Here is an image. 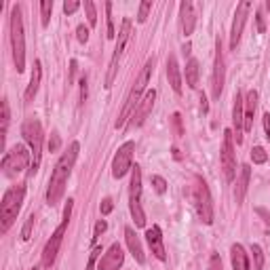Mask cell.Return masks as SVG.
<instances>
[{"label":"cell","instance_id":"7402d4cb","mask_svg":"<svg viewBox=\"0 0 270 270\" xmlns=\"http://www.w3.org/2000/svg\"><path fill=\"white\" fill-rule=\"evenodd\" d=\"M255 108H258V91L251 89L245 97V131H251L253 129V114H255Z\"/></svg>","mask_w":270,"mask_h":270},{"label":"cell","instance_id":"9c48e42d","mask_svg":"<svg viewBox=\"0 0 270 270\" xmlns=\"http://www.w3.org/2000/svg\"><path fill=\"white\" fill-rule=\"evenodd\" d=\"M28 165L32 167V152H28V148L21 144H15L2 158V169L6 175H17L28 169Z\"/></svg>","mask_w":270,"mask_h":270},{"label":"cell","instance_id":"ab89813d","mask_svg":"<svg viewBox=\"0 0 270 270\" xmlns=\"http://www.w3.org/2000/svg\"><path fill=\"white\" fill-rule=\"evenodd\" d=\"M209 270H222V260H220V255H217V253L211 255V260H209Z\"/></svg>","mask_w":270,"mask_h":270},{"label":"cell","instance_id":"681fc988","mask_svg":"<svg viewBox=\"0 0 270 270\" xmlns=\"http://www.w3.org/2000/svg\"><path fill=\"white\" fill-rule=\"evenodd\" d=\"M32 270H38V268H32Z\"/></svg>","mask_w":270,"mask_h":270},{"label":"cell","instance_id":"603a6c76","mask_svg":"<svg viewBox=\"0 0 270 270\" xmlns=\"http://www.w3.org/2000/svg\"><path fill=\"white\" fill-rule=\"evenodd\" d=\"M230 258H232V268L234 270H249V255L241 243H236L230 249Z\"/></svg>","mask_w":270,"mask_h":270},{"label":"cell","instance_id":"7a4b0ae2","mask_svg":"<svg viewBox=\"0 0 270 270\" xmlns=\"http://www.w3.org/2000/svg\"><path fill=\"white\" fill-rule=\"evenodd\" d=\"M152 70H154V57H150V59L146 61V66L141 68V72L137 76V80L133 82V87H131V91L129 95H127V99H125V106H123V110H120L118 114V120H116V129H123V127L127 125V120H129L133 116V112H135V108L139 106V101H141V93L146 91V87H148V82H150V76H152Z\"/></svg>","mask_w":270,"mask_h":270},{"label":"cell","instance_id":"f546056e","mask_svg":"<svg viewBox=\"0 0 270 270\" xmlns=\"http://www.w3.org/2000/svg\"><path fill=\"white\" fill-rule=\"evenodd\" d=\"M9 120H11L9 101L2 99V141H4V137H6V129H9Z\"/></svg>","mask_w":270,"mask_h":270},{"label":"cell","instance_id":"f35d334b","mask_svg":"<svg viewBox=\"0 0 270 270\" xmlns=\"http://www.w3.org/2000/svg\"><path fill=\"white\" fill-rule=\"evenodd\" d=\"M59 146H61L59 135L53 133V137H51V141H49V150H51V152H57V150H59Z\"/></svg>","mask_w":270,"mask_h":270},{"label":"cell","instance_id":"ac0fdd59","mask_svg":"<svg viewBox=\"0 0 270 270\" xmlns=\"http://www.w3.org/2000/svg\"><path fill=\"white\" fill-rule=\"evenodd\" d=\"M146 241H148V245H150L152 253L156 255V258H158L160 262H165V260H167V251H165V243H163V232H160V228H158V226L148 228V232H146Z\"/></svg>","mask_w":270,"mask_h":270},{"label":"cell","instance_id":"74e56055","mask_svg":"<svg viewBox=\"0 0 270 270\" xmlns=\"http://www.w3.org/2000/svg\"><path fill=\"white\" fill-rule=\"evenodd\" d=\"M76 38H78L80 42H87L89 40V28H85V25H78V28H76Z\"/></svg>","mask_w":270,"mask_h":270},{"label":"cell","instance_id":"83f0119b","mask_svg":"<svg viewBox=\"0 0 270 270\" xmlns=\"http://www.w3.org/2000/svg\"><path fill=\"white\" fill-rule=\"evenodd\" d=\"M251 160L255 165H264L266 160H268V154H266V150L262 146H255L253 150H251Z\"/></svg>","mask_w":270,"mask_h":270},{"label":"cell","instance_id":"d4e9b609","mask_svg":"<svg viewBox=\"0 0 270 270\" xmlns=\"http://www.w3.org/2000/svg\"><path fill=\"white\" fill-rule=\"evenodd\" d=\"M249 177H251V167L243 165L241 167V177H239V182H236V192H234L236 203H243V198H245L247 188H249Z\"/></svg>","mask_w":270,"mask_h":270},{"label":"cell","instance_id":"cb8c5ba5","mask_svg":"<svg viewBox=\"0 0 270 270\" xmlns=\"http://www.w3.org/2000/svg\"><path fill=\"white\" fill-rule=\"evenodd\" d=\"M40 76H42V66H40V61H34V70H32V78H30V85L28 89H25V101H32L34 99V95L38 91V87H40Z\"/></svg>","mask_w":270,"mask_h":270},{"label":"cell","instance_id":"e575fe53","mask_svg":"<svg viewBox=\"0 0 270 270\" xmlns=\"http://www.w3.org/2000/svg\"><path fill=\"white\" fill-rule=\"evenodd\" d=\"M34 220H36L34 213H32L28 220H25V226H23V230H21V239H23V241L30 239V232H32V226H34Z\"/></svg>","mask_w":270,"mask_h":270},{"label":"cell","instance_id":"bcb514c9","mask_svg":"<svg viewBox=\"0 0 270 270\" xmlns=\"http://www.w3.org/2000/svg\"><path fill=\"white\" fill-rule=\"evenodd\" d=\"M112 207H114V205H112V201H110V198H106V201L101 203V213H104V215H108V213H110V211H112Z\"/></svg>","mask_w":270,"mask_h":270},{"label":"cell","instance_id":"7dc6e473","mask_svg":"<svg viewBox=\"0 0 270 270\" xmlns=\"http://www.w3.org/2000/svg\"><path fill=\"white\" fill-rule=\"evenodd\" d=\"M74 72H76V61H72V63H70V78H68V82H70V85H72V82H74Z\"/></svg>","mask_w":270,"mask_h":270},{"label":"cell","instance_id":"ffe728a7","mask_svg":"<svg viewBox=\"0 0 270 270\" xmlns=\"http://www.w3.org/2000/svg\"><path fill=\"white\" fill-rule=\"evenodd\" d=\"M167 78H169V85L173 91L177 95L182 93V72H179L175 55H169V59H167Z\"/></svg>","mask_w":270,"mask_h":270},{"label":"cell","instance_id":"484cf974","mask_svg":"<svg viewBox=\"0 0 270 270\" xmlns=\"http://www.w3.org/2000/svg\"><path fill=\"white\" fill-rule=\"evenodd\" d=\"M186 82H188L190 89L198 87V61L194 59V57L186 63Z\"/></svg>","mask_w":270,"mask_h":270},{"label":"cell","instance_id":"d6a6232c","mask_svg":"<svg viewBox=\"0 0 270 270\" xmlns=\"http://www.w3.org/2000/svg\"><path fill=\"white\" fill-rule=\"evenodd\" d=\"M152 186H154V190H156L158 194H165V192H167V182L160 175H152Z\"/></svg>","mask_w":270,"mask_h":270},{"label":"cell","instance_id":"d590c367","mask_svg":"<svg viewBox=\"0 0 270 270\" xmlns=\"http://www.w3.org/2000/svg\"><path fill=\"white\" fill-rule=\"evenodd\" d=\"M78 6H80L78 0H66V2H63V13H66V15H72V13L78 11Z\"/></svg>","mask_w":270,"mask_h":270},{"label":"cell","instance_id":"6da1fadb","mask_svg":"<svg viewBox=\"0 0 270 270\" xmlns=\"http://www.w3.org/2000/svg\"><path fill=\"white\" fill-rule=\"evenodd\" d=\"M78 141H72L70 144V150L61 154V158L55 163V169L51 173V179H49V188H47V203L51 207H55L57 203L61 201L63 192H66V184L70 179V173L74 169V163H76V156H78Z\"/></svg>","mask_w":270,"mask_h":270},{"label":"cell","instance_id":"f6af8a7d","mask_svg":"<svg viewBox=\"0 0 270 270\" xmlns=\"http://www.w3.org/2000/svg\"><path fill=\"white\" fill-rule=\"evenodd\" d=\"M262 123H264V131H266V139L270 141V114L264 112V116H262Z\"/></svg>","mask_w":270,"mask_h":270},{"label":"cell","instance_id":"8d00e7d4","mask_svg":"<svg viewBox=\"0 0 270 270\" xmlns=\"http://www.w3.org/2000/svg\"><path fill=\"white\" fill-rule=\"evenodd\" d=\"M101 253V247H95L91 255H89V264H87V270H93L95 268V262H97V255Z\"/></svg>","mask_w":270,"mask_h":270},{"label":"cell","instance_id":"2e32d148","mask_svg":"<svg viewBox=\"0 0 270 270\" xmlns=\"http://www.w3.org/2000/svg\"><path fill=\"white\" fill-rule=\"evenodd\" d=\"M154 99H156V91H146L144 93V97H141V101H139V106L135 108V112H133V125L135 127H141L144 125V120L148 118V114L152 112V106H154Z\"/></svg>","mask_w":270,"mask_h":270},{"label":"cell","instance_id":"52a82bcc","mask_svg":"<svg viewBox=\"0 0 270 270\" xmlns=\"http://www.w3.org/2000/svg\"><path fill=\"white\" fill-rule=\"evenodd\" d=\"M192 201H194L198 220L203 224L213 222V201H211V192L207 188L203 177H194V186H192Z\"/></svg>","mask_w":270,"mask_h":270},{"label":"cell","instance_id":"4fadbf2b","mask_svg":"<svg viewBox=\"0 0 270 270\" xmlns=\"http://www.w3.org/2000/svg\"><path fill=\"white\" fill-rule=\"evenodd\" d=\"M251 11V2L249 0H243V2L236 6V13H234V21H232V30H230V49H236V44L241 40V34H243V28H245V21H247V15Z\"/></svg>","mask_w":270,"mask_h":270},{"label":"cell","instance_id":"60d3db41","mask_svg":"<svg viewBox=\"0 0 270 270\" xmlns=\"http://www.w3.org/2000/svg\"><path fill=\"white\" fill-rule=\"evenodd\" d=\"M78 85H80V106H82L87 101V78H85V76L80 78Z\"/></svg>","mask_w":270,"mask_h":270},{"label":"cell","instance_id":"4dcf8cb0","mask_svg":"<svg viewBox=\"0 0 270 270\" xmlns=\"http://www.w3.org/2000/svg\"><path fill=\"white\" fill-rule=\"evenodd\" d=\"M85 11H87L89 25H95V23H97V11H95V4L91 2V0H85Z\"/></svg>","mask_w":270,"mask_h":270},{"label":"cell","instance_id":"e0dca14e","mask_svg":"<svg viewBox=\"0 0 270 270\" xmlns=\"http://www.w3.org/2000/svg\"><path fill=\"white\" fill-rule=\"evenodd\" d=\"M222 89H224V53H222V42L217 40L215 63H213V99H220Z\"/></svg>","mask_w":270,"mask_h":270},{"label":"cell","instance_id":"4316f807","mask_svg":"<svg viewBox=\"0 0 270 270\" xmlns=\"http://www.w3.org/2000/svg\"><path fill=\"white\" fill-rule=\"evenodd\" d=\"M53 13V0H42L40 2V17H42V25H49V17Z\"/></svg>","mask_w":270,"mask_h":270},{"label":"cell","instance_id":"8992f818","mask_svg":"<svg viewBox=\"0 0 270 270\" xmlns=\"http://www.w3.org/2000/svg\"><path fill=\"white\" fill-rule=\"evenodd\" d=\"M72 198L68 201L66 205V211H63V220L61 224L57 226V230L53 234H51V239L47 241V245H44L42 249V266L44 268H51L55 264V258H57V253H59V247H61V243H63V234H66V230H68V222H70V213H72Z\"/></svg>","mask_w":270,"mask_h":270},{"label":"cell","instance_id":"5bb4252c","mask_svg":"<svg viewBox=\"0 0 270 270\" xmlns=\"http://www.w3.org/2000/svg\"><path fill=\"white\" fill-rule=\"evenodd\" d=\"M232 123H234L232 135L236 137V144H241V141H243V131H245V99H243V93H241V91L234 93Z\"/></svg>","mask_w":270,"mask_h":270},{"label":"cell","instance_id":"f1b7e54d","mask_svg":"<svg viewBox=\"0 0 270 270\" xmlns=\"http://www.w3.org/2000/svg\"><path fill=\"white\" fill-rule=\"evenodd\" d=\"M251 253H253V262H255V270L264 268V251H262L260 245H251Z\"/></svg>","mask_w":270,"mask_h":270},{"label":"cell","instance_id":"ee69618b","mask_svg":"<svg viewBox=\"0 0 270 270\" xmlns=\"http://www.w3.org/2000/svg\"><path fill=\"white\" fill-rule=\"evenodd\" d=\"M255 19H258V32H260V34H264V32H266V21H264V15H262V11H258Z\"/></svg>","mask_w":270,"mask_h":270},{"label":"cell","instance_id":"5b68a950","mask_svg":"<svg viewBox=\"0 0 270 270\" xmlns=\"http://www.w3.org/2000/svg\"><path fill=\"white\" fill-rule=\"evenodd\" d=\"M21 135L23 139L30 144V152H32V167H30V175L38 171L40 167V158H42V125L38 118H25V123L21 125Z\"/></svg>","mask_w":270,"mask_h":270},{"label":"cell","instance_id":"44dd1931","mask_svg":"<svg viewBox=\"0 0 270 270\" xmlns=\"http://www.w3.org/2000/svg\"><path fill=\"white\" fill-rule=\"evenodd\" d=\"M125 241H127V245H129V251L133 253V258L137 264H144L146 258H144V249H141V243L137 239V234H135V230L131 226H127L125 228Z\"/></svg>","mask_w":270,"mask_h":270},{"label":"cell","instance_id":"b9f144b4","mask_svg":"<svg viewBox=\"0 0 270 270\" xmlns=\"http://www.w3.org/2000/svg\"><path fill=\"white\" fill-rule=\"evenodd\" d=\"M173 127H175V133L177 135H184V129H182V116L175 112L173 114Z\"/></svg>","mask_w":270,"mask_h":270},{"label":"cell","instance_id":"d6986e66","mask_svg":"<svg viewBox=\"0 0 270 270\" xmlns=\"http://www.w3.org/2000/svg\"><path fill=\"white\" fill-rule=\"evenodd\" d=\"M179 15H182V34L184 36H190L194 32V25H196V15H194V6L192 2H182L179 4Z\"/></svg>","mask_w":270,"mask_h":270},{"label":"cell","instance_id":"277c9868","mask_svg":"<svg viewBox=\"0 0 270 270\" xmlns=\"http://www.w3.org/2000/svg\"><path fill=\"white\" fill-rule=\"evenodd\" d=\"M11 47H13V59H15L17 72L25 70V36H23V19L19 4L11 11Z\"/></svg>","mask_w":270,"mask_h":270},{"label":"cell","instance_id":"9a60e30c","mask_svg":"<svg viewBox=\"0 0 270 270\" xmlns=\"http://www.w3.org/2000/svg\"><path fill=\"white\" fill-rule=\"evenodd\" d=\"M125 262V253H123V247L118 243H112L108 247V251L101 255V260L97 262V270H118Z\"/></svg>","mask_w":270,"mask_h":270},{"label":"cell","instance_id":"8fae6325","mask_svg":"<svg viewBox=\"0 0 270 270\" xmlns=\"http://www.w3.org/2000/svg\"><path fill=\"white\" fill-rule=\"evenodd\" d=\"M129 34H131V19H123L120 23V30H118V40H116V49H114V55L110 59V68H108V76H106V87H112L114 82V76H116V70H118V59L123 55V51L127 47V40H129Z\"/></svg>","mask_w":270,"mask_h":270},{"label":"cell","instance_id":"ba28073f","mask_svg":"<svg viewBox=\"0 0 270 270\" xmlns=\"http://www.w3.org/2000/svg\"><path fill=\"white\" fill-rule=\"evenodd\" d=\"M129 207L131 215L135 220V226L144 228L146 226V213L141 209V169L137 165L131 169V184H129Z\"/></svg>","mask_w":270,"mask_h":270},{"label":"cell","instance_id":"836d02e7","mask_svg":"<svg viewBox=\"0 0 270 270\" xmlns=\"http://www.w3.org/2000/svg\"><path fill=\"white\" fill-rule=\"evenodd\" d=\"M150 11H152V2H141L139 4V13H137V21L144 23L148 19V13H150Z\"/></svg>","mask_w":270,"mask_h":270},{"label":"cell","instance_id":"7c38bea8","mask_svg":"<svg viewBox=\"0 0 270 270\" xmlns=\"http://www.w3.org/2000/svg\"><path fill=\"white\" fill-rule=\"evenodd\" d=\"M133 152H135V144L133 141H125L118 148V152L112 158V175L120 179L133 169Z\"/></svg>","mask_w":270,"mask_h":270},{"label":"cell","instance_id":"7bdbcfd3","mask_svg":"<svg viewBox=\"0 0 270 270\" xmlns=\"http://www.w3.org/2000/svg\"><path fill=\"white\" fill-rule=\"evenodd\" d=\"M108 228V224L106 222H97V224H95V232H93V243L95 241H97V236L101 234V232H104V230Z\"/></svg>","mask_w":270,"mask_h":270},{"label":"cell","instance_id":"1f68e13d","mask_svg":"<svg viewBox=\"0 0 270 270\" xmlns=\"http://www.w3.org/2000/svg\"><path fill=\"white\" fill-rule=\"evenodd\" d=\"M106 13H108V38H116V32H114V19H112V2H106Z\"/></svg>","mask_w":270,"mask_h":270},{"label":"cell","instance_id":"30bf717a","mask_svg":"<svg viewBox=\"0 0 270 270\" xmlns=\"http://www.w3.org/2000/svg\"><path fill=\"white\" fill-rule=\"evenodd\" d=\"M220 160H222V171H224L226 182H234V177H236V152H234V135L230 129L224 131Z\"/></svg>","mask_w":270,"mask_h":270},{"label":"cell","instance_id":"c3c4849f","mask_svg":"<svg viewBox=\"0 0 270 270\" xmlns=\"http://www.w3.org/2000/svg\"><path fill=\"white\" fill-rule=\"evenodd\" d=\"M266 9H268V11H270V0H268V2H266Z\"/></svg>","mask_w":270,"mask_h":270},{"label":"cell","instance_id":"3957f363","mask_svg":"<svg viewBox=\"0 0 270 270\" xmlns=\"http://www.w3.org/2000/svg\"><path fill=\"white\" fill-rule=\"evenodd\" d=\"M23 196H25L23 184H17L4 192L2 203H0V232H6L13 226V222L17 220L21 205H23Z\"/></svg>","mask_w":270,"mask_h":270}]
</instances>
